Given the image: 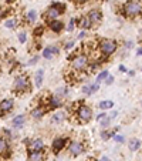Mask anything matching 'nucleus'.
I'll use <instances>...</instances> for the list:
<instances>
[{
    "label": "nucleus",
    "mask_w": 142,
    "mask_h": 161,
    "mask_svg": "<svg viewBox=\"0 0 142 161\" xmlns=\"http://www.w3.org/2000/svg\"><path fill=\"white\" fill-rule=\"evenodd\" d=\"M77 23H78V19H71L70 20V23H68V26H67V30L68 31H73L74 29H76V26H77Z\"/></svg>",
    "instance_id": "cd10ccee"
},
{
    "label": "nucleus",
    "mask_w": 142,
    "mask_h": 161,
    "mask_svg": "<svg viewBox=\"0 0 142 161\" xmlns=\"http://www.w3.org/2000/svg\"><path fill=\"white\" fill-rule=\"evenodd\" d=\"M26 40H27V36H26L24 31L18 33V42H20V43H26Z\"/></svg>",
    "instance_id": "72a5a7b5"
},
{
    "label": "nucleus",
    "mask_w": 142,
    "mask_h": 161,
    "mask_svg": "<svg viewBox=\"0 0 142 161\" xmlns=\"http://www.w3.org/2000/svg\"><path fill=\"white\" fill-rule=\"evenodd\" d=\"M98 49L103 53V56L109 57V56H112L117 52L118 44H117V42H114V40H111V39H103L98 43Z\"/></svg>",
    "instance_id": "20e7f679"
},
{
    "label": "nucleus",
    "mask_w": 142,
    "mask_h": 161,
    "mask_svg": "<svg viewBox=\"0 0 142 161\" xmlns=\"http://www.w3.org/2000/svg\"><path fill=\"white\" fill-rule=\"evenodd\" d=\"M49 29L53 31V33H61L64 29V23L61 20H51L49 21Z\"/></svg>",
    "instance_id": "ddd939ff"
},
{
    "label": "nucleus",
    "mask_w": 142,
    "mask_h": 161,
    "mask_svg": "<svg viewBox=\"0 0 142 161\" xmlns=\"http://www.w3.org/2000/svg\"><path fill=\"white\" fill-rule=\"evenodd\" d=\"M91 161H98V160H91Z\"/></svg>",
    "instance_id": "09e8293b"
},
{
    "label": "nucleus",
    "mask_w": 142,
    "mask_h": 161,
    "mask_svg": "<svg viewBox=\"0 0 142 161\" xmlns=\"http://www.w3.org/2000/svg\"><path fill=\"white\" fill-rule=\"evenodd\" d=\"M98 107H100L101 110H109V108H112V107H114V101L104 100V101H101V103L98 104Z\"/></svg>",
    "instance_id": "b1692460"
},
{
    "label": "nucleus",
    "mask_w": 142,
    "mask_h": 161,
    "mask_svg": "<svg viewBox=\"0 0 142 161\" xmlns=\"http://www.w3.org/2000/svg\"><path fill=\"white\" fill-rule=\"evenodd\" d=\"M101 161H111V160H109L108 157H103V158H101Z\"/></svg>",
    "instance_id": "de8ad7c7"
},
{
    "label": "nucleus",
    "mask_w": 142,
    "mask_h": 161,
    "mask_svg": "<svg viewBox=\"0 0 142 161\" xmlns=\"http://www.w3.org/2000/svg\"><path fill=\"white\" fill-rule=\"evenodd\" d=\"M98 90H100V83H98V81L92 83V84H91V91H92V94H94V93H97Z\"/></svg>",
    "instance_id": "2f4dec72"
},
{
    "label": "nucleus",
    "mask_w": 142,
    "mask_h": 161,
    "mask_svg": "<svg viewBox=\"0 0 142 161\" xmlns=\"http://www.w3.org/2000/svg\"><path fill=\"white\" fill-rule=\"evenodd\" d=\"M68 94V88H58L57 90V93H55V96H57V97H60V98H64L66 97V96Z\"/></svg>",
    "instance_id": "c85d7f7f"
},
{
    "label": "nucleus",
    "mask_w": 142,
    "mask_h": 161,
    "mask_svg": "<svg viewBox=\"0 0 142 161\" xmlns=\"http://www.w3.org/2000/svg\"><path fill=\"white\" fill-rule=\"evenodd\" d=\"M132 46H134V43H132V42L125 43V47H127V49H132Z\"/></svg>",
    "instance_id": "79ce46f5"
},
{
    "label": "nucleus",
    "mask_w": 142,
    "mask_h": 161,
    "mask_svg": "<svg viewBox=\"0 0 142 161\" xmlns=\"http://www.w3.org/2000/svg\"><path fill=\"white\" fill-rule=\"evenodd\" d=\"M118 69H119V71H121V73H128L127 67H125L124 64H119V67H118Z\"/></svg>",
    "instance_id": "4c0bfd02"
},
{
    "label": "nucleus",
    "mask_w": 142,
    "mask_h": 161,
    "mask_svg": "<svg viewBox=\"0 0 142 161\" xmlns=\"http://www.w3.org/2000/svg\"><path fill=\"white\" fill-rule=\"evenodd\" d=\"M4 26H6L7 29H14L16 26H17V20H16V19H6Z\"/></svg>",
    "instance_id": "a878e982"
},
{
    "label": "nucleus",
    "mask_w": 142,
    "mask_h": 161,
    "mask_svg": "<svg viewBox=\"0 0 142 161\" xmlns=\"http://www.w3.org/2000/svg\"><path fill=\"white\" fill-rule=\"evenodd\" d=\"M29 161H44L45 154L43 150H39V151H29Z\"/></svg>",
    "instance_id": "2eb2a0df"
},
{
    "label": "nucleus",
    "mask_w": 142,
    "mask_h": 161,
    "mask_svg": "<svg viewBox=\"0 0 142 161\" xmlns=\"http://www.w3.org/2000/svg\"><path fill=\"white\" fill-rule=\"evenodd\" d=\"M26 20H27L29 23H34V21L37 20V12L36 10H30V12H27V14H26Z\"/></svg>",
    "instance_id": "393cba45"
},
{
    "label": "nucleus",
    "mask_w": 142,
    "mask_h": 161,
    "mask_svg": "<svg viewBox=\"0 0 142 161\" xmlns=\"http://www.w3.org/2000/svg\"><path fill=\"white\" fill-rule=\"evenodd\" d=\"M44 143L41 138H36V140H30L29 143V151H39V150H44Z\"/></svg>",
    "instance_id": "4468645a"
},
{
    "label": "nucleus",
    "mask_w": 142,
    "mask_h": 161,
    "mask_svg": "<svg viewBox=\"0 0 142 161\" xmlns=\"http://www.w3.org/2000/svg\"><path fill=\"white\" fill-rule=\"evenodd\" d=\"M78 21H80L78 26L82 29V30H88V29L92 27V23H91V20H90V17H88V16H84V17H81Z\"/></svg>",
    "instance_id": "aec40b11"
},
{
    "label": "nucleus",
    "mask_w": 142,
    "mask_h": 161,
    "mask_svg": "<svg viewBox=\"0 0 142 161\" xmlns=\"http://www.w3.org/2000/svg\"><path fill=\"white\" fill-rule=\"evenodd\" d=\"M115 134H117V133H115L114 130H112V131H103V133H101V137H103L104 141H107V140H109V138H112Z\"/></svg>",
    "instance_id": "bb28decb"
},
{
    "label": "nucleus",
    "mask_w": 142,
    "mask_h": 161,
    "mask_svg": "<svg viewBox=\"0 0 142 161\" xmlns=\"http://www.w3.org/2000/svg\"><path fill=\"white\" fill-rule=\"evenodd\" d=\"M129 150L131 151H138L139 148H141V141L138 140V138H132V140L129 141Z\"/></svg>",
    "instance_id": "5701e85b"
},
{
    "label": "nucleus",
    "mask_w": 142,
    "mask_h": 161,
    "mask_svg": "<svg viewBox=\"0 0 142 161\" xmlns=\"http://www.w3.org/2000/svg\"><path fill=\"white\" fill-rule=\"evenodd\" d=\"M117 116H118V111H112V113H111V116H109V117H111V120H112V119H115Z\"/></svg>",
    "instance_id": "c03bdc74"
},
{
    "label": "nucleus",
    "mask_w": 142,
    "mask_h": 161,
    "mask_svg": "<svg viewBox=\"0 0 142 161\" xmlns=\"http://www.w3.org/2000/svg\"><path fill=\"white\" fill-rule=\"evenodd\" d=\"M3 133H4V136H7V138H13V134L10 130H3Z\"/></svg>",
    "instance_id": "58836bf2"
},
{
    "label": "nucleus",
    "mask_w": 142,
    "mask_h": 161,
    "mask_svg": "<svg viewBox=\"0 0 142 161\" xmlns=\"http://www.w3.org/2000/svg\"><path fill=\"white\" fill-rule=\"evenodd\" d=\"M136 54H138V56H142V47H141V49H138V52H136Z\"/></svg>",
    "instance_id": "49530a36"
},
{
    "label": "nucleus",
    "mask_w": 142,
    "mask_h": 161,
    "mask_svg": "<svg viewBox=\"0 0 142 161\" xmlns=\"http://www.w3.org/2000/svg\"><path fill=\"white\" fill-rule=\"evenodd\" d=\"M85 150L87 148H85V144L82 143V141H73L68 147V151L73 157H78V155H81Z\"/></svg>",
    "instance_id": "0eeeda50"
},
{
    "label": "nucleus",
    "mask_w": 142,
    "mask_h": 161,
    "mask_svg": "<svg viewBox=\"0 0 142 161\" xmlns=\"http://www.w3.org/2000/svg\"><path fill=\"white\" fill-rule=\"evenodd\" d=\"M64 10H66V4L63 3H53L51 6L47 9L45 12L44 17L47 21H51V20H57L61 14H64Z\"/></svg>",
    "instance_id": "39448f33"
},
{
    "label": "nucleus",
    "mask_w": 142,
    "mask_h": 161,
    "mask_svg": "<svg viewBox=\"0 0 142 161\" xmlns=\"http://www.w3.org/2000/svg\"><path fill=\"white\" fill-rule=\"evenodd\" d=\"M108 76H109V73H108V71H107V70L101 71V73H100V74H98V76H97V81H98V83L104 81V80H105V79H107V77H108Z\"/></svg>",
    "instance_id": "c756f323"
},
{
    "label": "nucleus",
    "mask_w": 142,
    "mask_h": 161,
    "mask_svg": "<svg viewBox=\"0 0 142 161\" xmlns=\"http://www.w3.org/2000/svg\"><path fill=\"white\" fill-rule=\"evenodd\" d=\"M41 34H43V27H37L36 30H34V36H36V37L41 36Z\"/></svg>",
    "instance_id": "e433bc0d"
},
{
    "label": "nucleus",
    "mask_w": 142,
    "mask_h": 161,
    "mask_svg": "<svg viewBox=\"0 0 142 161\" xmlns=\"http://www.w3.org/2000/svg\"><path fill=\"white\" fill-rule=\"evenodd\" d=\"M97 121L100 123L103 128H107L111 124V117H108V114H105V113H101V114L97 116Z\"/></svg>",
    "instance_id": "f3484780"
},
{
    "label": "nucleus",
    "mask_w": 142,
    "mask_h": 161,
    "mask_svg": "<svg viewBox=\"0 0 142 161\" xmlns=\"http://www.w3.org/2000/svg\"><path fill=\"white\" fill-rule=\"evenodd\" d=\"M70 61H71V71L73 73H82L88 69V57L87 54H82V53H78V54H71L70 56Z\"/></svg>",
    "instance_id": "f03ea898"
},
{
    "label": "nucleus",
    "mask_w": 142,
    "mask_h": 161,
    "mask_svg": "<svg viewBox=\"0 0 142 161\" xmlns=\"http://www.w3.org/2000/svg\"><path fill=\"white\" fill-rule=\"evenodd\" d=\"M30 80L26 74H20L14 79L13 81V91L16 94H24V93H30Z\"/></svg>",
    "instance_id": "7ed1b4c3"
},
{
    "label": "nucleus",
    "mask_w": 142,
    "mask_h": 161,
    "mask_svg": "<svg viewBox=\"0 0 142 161\" xmlns=\"http://www.w3.org/2000/svg\"><path fill=\"white\" fill-rule=\"evenodd\" d=\"M121 13L128 19H135L142 14V3L139 0H128L122 4Z\"/></svg>",
    "instance_id": "f257e3e1"
},
{
    "label": "nucleus",
    "mask_w": 142,
    "mask_h": 161,
    "mask_svg": "<svg viewBox=\"0 0 142 161\" xmlns=\"http://www.w3.org/2000/svg\"><path fill=\"white\" fill-rule=\"evenodd\" d=\"M74 46H76V43H74V40H71V42H67V43H66L64 49H66V50H71Z\"/></svg>",
    "instance_id": "f704fd0d"
},
{
    "label": "nucleus",
    "mask_w": 142,
    "mask_h": 161,
    "mask_svg": "<svg viewBox=\"0 0 142 161\" xmlns=\"http://www.w3.org/2000/svg\"><path fill=\"white\" fill-rule=\"evenodd\" d=\"M0 154L2 155H7L9 157L10 154V146H9V141L3 137H0Z\"/></svg>",
    "instance_id": "a211bd4d"
},
{
    "label": "nucleus",
    "mask_w": 142,
    "mask_h": 161,
    "mask_svg": "<svg viewBox=\"0 0 142 161\" xmlns=\"http://www.w3.org/2000/svg\"><path fill=\"white\" fill-rule=\"evenodd\" d=\"M14 107V100L13 98H4L2 103H0V117L10 113Z\"/></svg>",
    "instance_id": "6e6552de"
},
{
    "label": "nucleus",
    "mask_w": 142,
    "mask_h": 161,
    "mask_svg": "<svg viewBox=\"0 0 142 161\" xmlns=\"http://www.w3.org/2000/svg\"><path fill=\"white\" fill-rule=\"evenodd\" d=\"M104 81H105V84H107V86H111L112 83H114V76H111V74H109V76L107 77V79L104 80Z\"/></svg>",
    "instance_id": "c9c22d12"
},
{
    "label": "nucleus",
    "mask_w": 142,
    "mask_h": 161,
    "mask_svg": "<svg viewBox=\"0 0 142 161\" xmlns=\"http://www.w3.org/2000/svg\"><path fill=\"white\" fill-rule=\"evenodd\" d=\"M45 111H47V110H45L44 107H40V106H39V107H36V108L31 110L30 114H31V117H33L34 120H40L43 116H44V113H45Z\"/></svg>",
    "instance_id": "6ab92c4d"
},
{
    "label": "nucleus",
    "mask_w": 142,
    "mask_h": 161,
    "mask_svg": "<svg viewBox=\"0 0 142 161\" xmlns=\"http://www.w3.org/2000/svg\"><path fill=\"white\" fill-rule=\"evenodd\" d=\"M73 2H76L77 4H82V3H87L88 0H73Z\"/></svg>",
    "instance_id": "37998d69"
},
{
    "label": "nucleus",
    "mask_w": 142,
    "mask_h": 161,
    "mask_svg": "<svg viewBox=\"0 0 142 161\" xmlns=\"http://www.w3.org/2000/svg\"><path fill=\"white\" fill-rule=\"evenodd\" d=\"M87 16L90 17L91 23H92V26H94V25H100L101 21H103V13H101V10H98V9L90 10Z\"/></svg>",
    "instance_id": "1a4fd4ad"
},
{
    "label": "nucleus",
    "mask_w": 142,
    "mask_h": 161,
    "mask_svg": "<svg viewBox=\"0 0 142 161\" xmlns=\"http://www.w3.org/2000/svg\"><path fill=\"white\" fill-rule=\"evenodd\" d=\"M76 116L81 124H85L92 120V110L85 104H78V108L76 110Z\"/></svg>",
    "instance_id": "423d86ee"
},
{
    "label": "nucleus",
    "mask_w": 142,
    "mask_h": 161,
    "mask_svg": "<svg viewBox=\"0 0 142 161\" xmlns=\"http://www.w3.org/2000/svg\"><path fill=\"white\" fill-rule=\"evenodd\" d=\"M58 53H60V49H58L57 46H49V47H45V49L43 50V57L50 60V58H53L54 56H57Z\"/></svg>",
    "instance_id": "9b49d317"
},
{
    "label": "nucleus",
    "mask_w": 142,
    "mask_h": 161,
    "mask_svg": "<svg viewBox=\"0 0 142 161\" xmlns=\"http://www.w3.org/2000/svg\"><path fill=\"white\" fill-rule=\"evenodd\" d=\"M3 16H4V10H3V9H2V7H0V19L3 17Z\"/></svg>",
    "instance_id": "a18cd8bd"
},
{
    "label": "nucleus",
    "mask_w": 142,
    "mask_h": 161,
    "mask_svg": "<svg viewBox=\"0 0 142 161\" xmlns=\"http://www.w3.org/2000/svg\"><path fill=\"white\" fill-rule=\"evenodd\" d=\"M37 60H39V57H33L30 61H29V66H33V64H36Z\"/></svg>",
    "instance_id": "ea45409f"
},
{
    "label": "nucleus",
    "mask_w": 142,
    "mask_h": 161,
    "mask_svg": "<svg viewBox=\"0 0 142 161\" xmlns=\"http://www.w3.org/2000/svg\"><path fill=\"white\" fill-rule=\"evenodd\" d=\"M112 138H114V140L117 141V143H124V141H125L124 136H121V134H115V136L112 137Z\"/></svg>",
    "instance_id": "473e14b6"
},
{
    "label": "nucleus",
    "mask_w": 142,
    "mask_h": 161,
    "mask_svg": "<svg viewBox=\"0 0 142 161\" xmlns=\"http://www.w3.org/2000/svg\"><path fill=\"white\" fill-rule=\"evenodd\" d=\"M43 79H44V70L40 69V70H37L36 74H34V84H36V87H39V88L41 87Z\"/></svg>",
    "instance_id": "412c9836"
},
{
    "label": "nucleus",
    "mask_w": 142,
    "mask_h": 161,
    "mask_svg": "<svg viewBox=\"0 0 142 161\" xmlns=\"http://www.w3.org/2000/svg\"><path fill=\"white\" fill-rule=\"evenodd\" d=\"M66 143H67V140L63 138V137H57V138H54V140H53V144H51L53 151H54L55 154H58V153L66 147Z\"/></svg>",
    "instance_id": "9d476101"
},
{
    "label": "nucleus",
    "mask_w": 142,
    "mask_h": 161,
    "mask_svg": "<svg viewBox=\"0 0 142 161\" xmlns=\"http://www.w3.org/2000/svg\"><path fill=\"white\" fill-rule=\"evenodd\" d=\"M84 37H85V30H81V31H80V34H78V39L82 40Z\"/></svg>",
    "instance_id": "a19ab883"
},
{
    "label": "nucleus",
    "mask_w": 142,
    "mask_h": 161,
    "mask_svg": "<svg viewBox=\"0 0 142 161\" xmlns=\"http://www.w3.org/2000/svg\"><path fill=\"white\" fill-rule=\"evenodd\" d=\"M82 93H84L85 96H91V94H92V91H91V84H85L84 87H82Z\"/></svg>",
    "instance_id": "7c9ffc66"
},
{
    "label": "nucleus",
    "mask_w": 142,
    "mask_h": 161,
    "mask_svg": "<svg viewBox=\"0 0 142 161\" xmlns=\"http://www.w3.org/2000/svg\"><path fill=\"white\" fill-rule=\"evenodd\" d=\"M66 119H67V113L63 111V110H58V111H55L54 114L51 116V123L60 124V123H63Z\"/></svg>",
    "instance_id": "dca6fc26"
},
{
    "label": "nucleus",
    "mask_w": 142,
    "mask_h": 161,
    "mask_svg": "<svg viewBox=\"0 0 142 161\" xmlns=\"http://www.w3.org/2000/svg\"><path fill=\"white\" fill-rule=\"evenodd\" d=\"M47 104H49V110H55V108H60L63 107V98L57 97V96H51V97L47 100Z\"/></svg>",
    "instance_id": "f8f14e48"
},
{
    "label": "nucleus",
    "mask_w": 142,
    "mask_h": 161,
    "mask_svg": "<svg viewBox=\"0 0 142 161\" xmlns=\"http://www.w3.org/2000/svg\"><path fill=\"white\" fill-rule=\"evenodd\" d=\"M24 123H26V116L20 114V116H17V117H14V119H13L12 124H13V127H14V128H21L23 125H24Z\"/></svg>",
    "instance_id": "4be33fe9"
}]
</instances>
